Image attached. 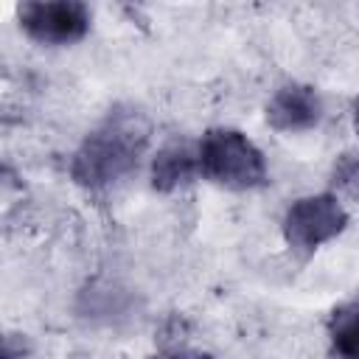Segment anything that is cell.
I'll return each instance as SVG.
<instances>
[{"mask_svg":"<svg viewBox=\"0 0 359 359\" xmlns=\"http://www.w3.org/2000/svg\"><path fill=\"white\" fill-rule=\"evenodd\" d=\"M146 143V115L132 107H115L76 149L70 160V177L87 191L109 188L137 168Z\"/></svg>","mask_w":359,"mask_h":359,"instance_id":"obj_1","label":"cell"},{"mask_svg":"<svg viewBox=\"0 0 359 359\" xmlns=\"http://www.w3.org/2000/svg\"><path fill=\"white\" fill-rule=\"evenodd\" d=\"M199 171L230 191H250L266 182L261 149L238 129H210L199 143Z\"/></svg>","mask_w":359,"mask_h":359,"instance_id":"obj_2","label":"cell"},{"mask_svg":"<svg viewBox=\"0 0 359 359\" xmlns=\"http://www.w3.org/2000/svg\"><path fill=\"white\" fill-rule=\"evenodd\" d=\"M348 227V210L334 194L303 196L289 205L283 216V236L292 250L314 252Z\"/></svg>","mask_w":359,"mask_h":359,"instance_id":"obj_3","label":"cell"},{"mask_svg":"<svg viewBox=\"0 0 359 359\" xmlns=\"http://www.w3.org/2000/svg\"><path fill=\"white\" fill-rule=\"evenodd\" d=\"M22 31L42 45H73L87 36L93 14L79 0H36L17 8Z\"/></svg>","mask_w":359,"mask_h":359,"instance_id":"obj_4","label":"cell"},{"mask_svg":"<svg viewBox=\"0 0 359 359\" xmlns=\"http://www.w3.org/2000/svg\"><path fill=\"white\" fill-rule=\"evenodd\" d=\"M323 118V98L309 84H283L266 104V123L278 132H303Z\"/></svg>","mask_w":359,"mask_h":359,"instance_id":"obj_5","label":"cell"},{"mask_svg":"<svg viewBox=\"0 0 359 359\" xmlns=\"http://www.w3.org/2000/svg\"><path fill=\"white\" fill-rule=\"evenodd\" d=\"M196 171H199V146L194 149L188 140H171L157 151L151 163V188L163 194L177 191L180 185L191 182Z\"/></svg>","mask_w":359,"mask_h":359,"instance_id":"obj_6","label":"cell"},{"mask_svg":"<svg viewBox=\"0 0 359 359\" xmlns=\"http://www.w3.org/2000/svg\"><path fill=\"white\" fill-rule=\"evenodd\" d=\"M328 337L339 359H359V297L334 309L328 320Z\"/></svg>","mask_w":359,"mask_h":359,"instance_id":"obj_7","label":"cell"},{"mask_svg":"<svg viewBox=\"0 0 359 359\" xmlns=\"http://www.w3.org/2000/svg\"><path fill=\"white\" fill-rule=\"evenodd\" d=\"M331 180L342 194H348L351 199L359 202V157L356 154H342L334 165Z\"/></svg>","mask_w":359,"mask_h":359,"instance_id":"obj_8","label":"cell"},{"mask_svg":"<svg viewBox=\"0 0 359 359\" xmlns=\"http://www.w3.org/2000/svg\"><path fill=\"white\" fill-rule=\"evenodd\" d=\"M165 359H213L210 353H202V351H180V353H171Z\"/></svg>","mask_w":359,"mask_h":359,"instance_id":"obj_9","label":"cell"},{"mask_svg":"<svg viewBox=\"0 0 359 359\" xmlns=\"http://www.w3.org/2000/svg\"><path fill=\"white\" fill-rule=\"evenodd\" d=\"M356 132H359V101H356Z\"/></svg>","mask_w":359,"mask_h":359,"instance_id":"obj_10","label":"cell"}]
</instances>
